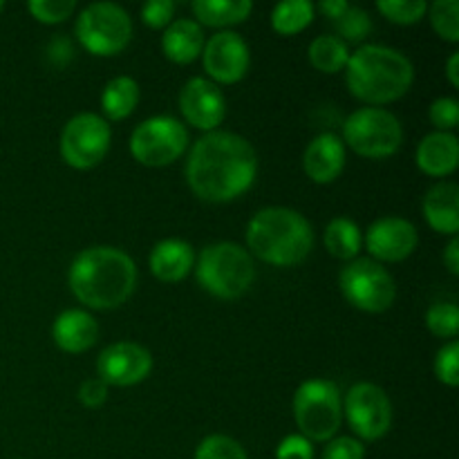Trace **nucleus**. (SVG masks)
<instances>
[{"label": "nucleus", "instance_id": "obj_24", "mask_svg": "<svg viewBox=\"0 0 459 459\" xmlns=\"http://www.w3.org/2000/svg\"><path fill=\"white\" fill-rule=\"evenodd\" d=\"M139 103V85L133 76H115L108 81L101 94L103 115L112 121H121L133 115Z\"/></svg>", "mask_w": 459, "mask_h": 459}, {"label": "nucleus", "instance_id": "obj_31", "mask_svg": "<svg viewBox=\"0 0 459 459\" xmlns=\"http://www.w3.org/2000/svg\"><path fill=\"white\" fill-rule=\"evenodd\" d=\"M426 325L439 339H455L459 332V309L455 303H435L426 312Z\"/></svg>", "mask_w": 459, "mask_h": 459}, {"label": "nucleus", "instance_id": "obj_11", "mask_svg": "<svg viewBox=\"0 0 459 459\" xmlns=\"http://www.w3.org/2000/svg\"><path fill=\"white\" fill-rule=\"evenodd\" d=\"M110 126L94 112L72 117L61 133L58 151L63 161L76 170H88L101 164L110 148Z\"/></svg>", "mask_w": 459, "mask_h": 459}, {"label": "nucleus", "instance_id": "obj_18", "mask_svg": "<svg viewBox=\"0 0 459 459\" xmlns=\"http://www.w3.org/2000/svg\"><path fill=\"white\" fill-rule=\"evenodd\" d=\"M54 343L67 354H81L99 339V325L83 309H65L52 325Z\"/></svg>", "mask_w": 459, "mask_h": 459}, {"label": "nucleus", "instance_id": "obj_10", "mask_svg": "<svg viewBox=\"0 0 459 459\" xmlns=\"http://www.w3.org/2000/svg\"><path fill=\"white\" fill-rule=\"evenodd\" d=\"M186 126L166 115L142 121L130 134V155L151 169H161L178 161L186 152Z\"/></svg>", "mask_w": 459, "mask_h": 459}, {"label": "nucleus", "instance_id": "obj_13", "mask_svg": "<svg viewBox=\"0 0 459 459\" xmlns=\"http://www.w3.org/2000/svg\"><path fill=\"white\" fill-rule=\"evenodd\" d=\"M202 63H204L206 74L218 83H238L249 72V45L236 31H218L204 43Z\"/></svg>", "mask_w": 459, "mask_h": 459}, {"label": "nucleus", "instance_id": "obj_20", "mask_svg": "<svg viewBox=\"0 0 459 459\" xmlns=\"http://www.w3.org/2000/svg\"><path fill=\"white\" fill-rule=\"evenodd\" d=\"M148 264H151V272L157 281L179 282L188 276L193 267V247L188 242L178 240V238L161 240L152 247Z\"/></svg>", "mask_w": 459, "mask_h": 459}, {"label": "nucleus", "instance_id": "obj_6", "mask_svg": "<svg viewBox=\"0 0 459 459\" xmlns=\"http://www.w3.org/2000/svg\"><path fill=\"white\" fill-rule=\"evenodd\" d=\"M294 420L309 442H330L343 420L341 390L334 381L309 379L294 394Z\"/></svg>", "mask_w": 459, "mask_h": 459}, {"label": "nucleus", "instance_id": "obj_4", "mask_svg": "<svg viewBox=\"0 0 459 459\" xmlns=\"http://www.w3.org/2000/svg\"><path fill=\"white\" fill-rule=\"evenodd\" d=\"M247 245L263 263L273 267H294L312 251L314 233L299 211L269 206L258 211L247 224Z\"/></svg>", "mask_w": 459, "mask_h": 459}, {"label": "nucleus", "instance_id": "obj_1", "mask_svg": "<svg viewBox=\"0 0 459 459\" xmlns=\"http://www.w3.org/2000/svg\"><path fill=\"white\" fill-rule=\"evenodd\" d=\"M258 157L245 137L211 130L197 139L186 161V182L200 200L231 202L251 188Z\"/></svg>", "mask_w": 459, "mask_h": 459}, {"label": "nucleus", "instance_id": "obj_25", "mask_svg": "<svg viewBox=\"0 0 459 459\" xmlns=\"http://www.w3.org/2000/svg\"><path fill=\"white\" fill-rule=\"evenodd\" d=\"M307 56L309 63L318 72H323V74H336V72H343L345 65H348L350 49L348 43H343L339 36L323 34L309 43Z\"/></svg>", "mask_w": 459, "mask_h": 459}, {"label": "nucleus", "instance_id": "obj_7", "mask_svg": "<svg viewBox=\"0 0 459 459\" xmlns=\"http://www.w3.org/2000/svg\"><path fill=\"white\" fill-rule=\"evenodd\" d=\"M343 139L345 146L357 155L384 160L399 151L403 130L393 112L384 108H361L343 121Z\"/></svg>", "mask_w": 459, "mask_h": 459}, {"label": "nucleus", "instance_id": "obj_17", "mask_svg": "<svg viewBox=\"0 0 459 459\" xmlns=\"http://www.w3.org/2000/svg\"><path fill=\"white\" fill-rule=\"evenodd\" d=\"M305 173L316 184H332L339 179L345 166V143L336 134L323 133L309 142L303 157Z\"/></svg>", "mask_w": 459, "mask_h": 459}, {"label": "nucleus", "instance_id": "obj_30", "mask_svg": "<svg viewBox=\"0 0 459 459\" xmlns=\"http://www.w3.org/2000/svg\"><path fill=\"white\" fill-rule=\"evenodd\" d=\"M377 9L397 25H415L429 12V4L424 0H379Z\"/></svg>", "mask_w": 459, "mask_h": 459}, {"label": "nucleus", "instance_id": "obj_43", "mask_svg": "<svg viewBox=\"0 0 459 459\" xmlns=\"http://www.w3.org/2000/svg\"><path fill=\"white\" fill-rule=\"evenodd\" d=\"M3 9H4V3H3V0H0V12H3Z\"/></svg>", "mask_w": 459, "mask_h": 459}, {"label": "nucleus", "instance_id": "obj_23", "mask_svg": "<svg viewBox=\"0 0 459 459\" xmlns=\"http://www.w3.org/2000/svg\"><path fill=\"white\" fill-rule=\"evenodd\" d=\"M191 9L202 25L229 27L247 21L254 12V3L251 0H195Z\"/></svg>", "mask_w": 459, "mask_h": 459}, {"label": "nucleus", "instance_id": "obj_38", "mask_svg": "<svg viewBox=\"0 0 459 459\" xmlns=\"http://www.w3.org/2000/svg\"><path fill=\"white\" fill-rule=\"evenodd\" d=\"M276 459H314V448L303 435H290L276 448Z\"/></svg>", "mask_w": 459, "mask_h": 459}, {"label": "nucleus", "instance_id": "obj_9", "mask_svg": "<svg viewBox=\"0 0 459 459\" xmlns=\"http://www.w3.org/2000/svg\"><path fill=\"white\" fill-rule=\"evenodd\" d=\"M341 291L345 300L368 314H381L393 307L397 299V285L384 264L372 258H359L345 264L341 272Z\"/></svg>", "mask_w": 459, "mask_h": 459}, {"label": "nucleus", "instance_id": "obj_12", "mask_svg": "<svg viewBox=\"0 0 459 459\" xmlns=\"http://www.w3.org/2000/svg\"><path fill=\"white\" fill-rule=\"evenodd\" d=\"M343 415L359 437L377 442L393 426V403L379 385L363 381L345 394Z\"/></svg>", "mask_w": 459, "mask_h": 459}, {"label": "nucleus", "instance_id": "obj_39", "mask_svg": "<svg viewBox=\"0 0 459 459\" xmlns=\"http://www.w3.org/2000/svg\"><path fill=\"white\" fill-rule=\"evenodd\" d=\"M108 385L101 379H88L79 388V402L88 408H99L106 403Z\"/></svg>", "mask_w": 459, "mask_h": 459}, {"label": "nucleus", "instance_id": "obj_28", "mask_svg": "<svg viewBox=\"0 0 459 459\" xmlns=\"http://www.w3.org/2000/svg\"><path fill=\"white\" fill-rule=\"evenodd\" d=\"M334 25L343 43H361L372 31L370 13L361 7H354V4H348V9L336 18Z\"/></svg>", "mask_w": 459, "mask_h": 459}, {"label": "nucleus", "instance_id": "obj_34", "mask_svg": "<svg viewBox=\"0 0 459 459\" xmlns=\"http://www.w3.org/2000/svg\"><path fill=\"white\" fill-rule=\"evenodd\" d=\"M435 377H437L442 384L455 388L459 384V343L451 341L448 345H444L442 350L435 357Z\"/></svg>", "mask_w": 459, "mask_h": 459}, {"label": "nucleus", "instance_id": "obj_35", "mask_svg": "<svg viewBox=\"0 0 459 459\" xmlns=\"http://www.w3.org/2000/svg\"><path fill=\"white\" fill-rule=\"evenodd\" d=\"M429 117L430 121H433L435 128H437V133H448V130L455 128L459 121V103L451 97L437 99V101H433V106H430Z\"/></svg>", "mask_w": 459, "mask_h": 459}, {"label": "nucleus", "instance_id": "obj_42", "mask_svg": "<svg viewBox=\"0 0 459 459\" xmlns=\"http://www.w3.org/2000/svg\"><path fill=\"white\" fill-rule=\"evenodd\" d=\"M457 65H459V52H453L451 58H448V65H446V76H448V81H451L453 88H459Z\"/></svg>", "mask_w": 459, "mask_h": 459}, {"label": "nucleus", "instance_id": "obj_14", "mask_svg": "<svg viewBox=\"0 0 459 459\" xmlns=\"http://www.w3.org/2000/svg\"><path fill=\"white\" fill-rule=\"evenodd\" d=\"M151 352L130 341L108 345L97 359V379H101L106 385H117V388L142 384L151 375Z\"/></svg>", "mask_w": 459, "mask_h": 459}, {"label": "nucleus", "instance_id": "obj_3", "mask_svg": "<svg viewBox=\"0 0 459 459\" xmlns=\"http://www.w3.org/2000/svg\"><path fill=\"white\" fill-rule=\"evenodd\" d=\"M345 83L352 97L370 106H384L402 99L415 81L411 58L385 45H363L350 54Z\"/></svg>", "mask_w": 459, "mask_h": 459}, {"label": "nucleus", "instance_id": "obj_2", "mask_svg": "<svg viewBox=\"0 0 459 459\" xmlns=\"http://www.w3.org/2000/svg\"><path fill=\"white\" fill-rule=\"evenodd\" d=\"M72 294L92 309H115L133 296L137 267L115 247H90L81 251L67 272Z\"/></svg>", "mask_w": 459, "mask_h": 459}, {"label": "nucleus", "instance_id": "obj_32", "mask_svg": "<svg viewBox=\"0 0 459 459\" xmlns=\"http://www.w3.org/2000/svg\"><path fill=\"white\" fill-rule=\"evenodd\" d=\"M195 459H249L245 448L236 442V439L227 437V435H211V437L202 439L200 446L195 451Z\"/></svg>", "mask_w": 459, "mask_h": 459}, {"label": "nucleus", "instance_id": "obj_16", "mask_svg": "<svg viewBox=\"0 0 459 459\" xmlns=\"http://www.w3.org/2000/svg\"><path fill=\"white\" fill-rule=\"evenodd\" d=\"M179 110L188 124L211 133L227 117V101H224L222 90L213 81L195 76V79L186 81L179 92Z\"/></svg>", "mask_w": 459, "mask_h": 459}, {"label": "nucleus", "instance_id": "obj_40", "mask_svg": "<svg viewBox=\"0 0 459 459\" xmlns=\"http://www.w3.org/2000/svg\"><path fill=\"white\" fill-rule=\"evenodd\" d=\"M444 264H446V269L453 273V276H457L459 273V240L455 236L451 238L446 251H444Z\"/></svg>", "mask_w": 459, "mask_h": 459}, {"label": "nucleus", "instance_id": "obj_37", "mask_svg": "<svg viewBox=\"0 0 459 459\" xmlns=\"http://www.w3.org/2000/svg\"><path fill=\"white\" fill-rule=\"evenodd\" d=\"M366 448L354 437H334L327 442L323 459H363Z\"/></svg>", "mask_w": 459, "mask_h": 459}, {"label": "nucleus", "instance_id": "obj_27", "mask_svg": "<svg viewBox=\"0 0 459 459\" xmlns=\"http://www.w3.org/2000/svg\"><path fill=\"white\" fill-rule=\"evenodd\" d=\"M314 21V4L307 0H287L273 7L272 27L281 36H294Z\"/></svg>", "mask_w": 459, "mask_h": 459}, {"label": "nucleus", "instance_id": "obj_36", "mask_svg": "<svg viewBox=\"0 0 459 459\" xmlns=\"http://www.w3.org/2000/svg\"><path fill=\"white\" fill-rule=\"evenodd\" d=\"M175 16V3L170 0H151L142 7V21L146 22L151 30H161L173 22Z\"/></svg>", "mask_w": 459, "mask_h": 459}, {"label": "nucleus", "instance_id": "obj_41", "mask_svg": "<svg viewBox=\"0 0 459 459\" xmlns=\"http://www.w3.org/2000/svg\"><path fill=\"white\" fill-rule=\"evenodd\" d=\"M318 9H321L330 21H336V18L348 9V3H345V0H323V3H318Z\"/></svg>", "mask_w": 459, "mask_h": 459}, {"label": "nucleus", "instance_id": "obj_29", "mask_svg": "<svg viewBox=\"0 0 459 459\" xmlns=\"http://www.w3.org/2000/svg\"><path fill=\"white\" fill-rule=\"evenodd\" d=\"M430 22L439 39L448 43L459 40V3L457 0H435L430 7Z\"/></svg>", "mask_w": 459, "mask_h": 459}, {"label": "nucleus", "instance_id": "obj_8", "mask_svg": "<svg viewBox=\"0 0 459 459\" xmlns=\"http://www.w3.org/2000/svg\"><path fill=\"white\" fill-rule=\"evenodd\" d=\"M76 39L94 56H115L128 48L133 21L115 3L88 4L76 21Z\"/></svg>", "mask_w": 459, "mask_h": 459}, {"label": "nucleus", "instance_id": "obj_33", "mask_svg": "<svg viewBox=\"0 0 459 459\" xmlns=\"http://www.w3.org/2000/svg\"><path fill=\"white\" fill-rule=\"evenodd\" d=\"M31 16L45 25H56V22L67 21L74 13V0H31L27 3Z\"/></svg>", "mask_w": 459, "mask_h": 459}, {"label": "nucleus", "instance_id": "obj_15", "mask_svg": "<svg viewBox=\"0 0 459 459\" xmlns=\"http://www.w3.org/2000/svg\"><path fill=\"white\" fill-rule=\"evenodd\" d=\"M417 229L408 220L394 215L375 220L366 233V247L375 263H402L417 249Z\"/></svg>", "mask_w": 459, "mask_h": 459}, {"label": "nucleus", "instance_id": "obj_5", "mask_svg": "<svg viewBox=\"0 0 459 459\" xmlns=\"http://www.w3.org/2000/svg\"><path fill=\"white\" fill-rule=\"evenodd\" d=\"M195 276L204 291L218 299L236 300L254 285L255 264L249 251L236 242H218L200 254Z\"/></svg>", "mask_w": 459, "mask_h": 459}, {"label": "nucleus", "instance_id": "obj_22", "mask_svg": "<svg viewBox=\"0 0 459 459\" xmlns=\"http://www.w3.org/2000/svg\"><path fill=\"white\" fill-rule=\"evenodd\" d=\"M424 215L437 233L455 236L459 231V186L453 182H439L426 193Z\"/></svg>", "mask_w": 459, "mask_h": 459}, {"label": "nucleus", "instance_id": "obj_26", "mask_svg": "<svg viewBox=\"0 0 459 459\" xmlns=\"http://www.w3.org/2000/svg\"><path fill=\"white\" fill-rule=\"evenodd\" d=\"M361 229L348 218H334L325 227V247L334 258L352 260L361 251Z\"/></svg>", "mask_w": 459, "mask_h": 459}, {"label": "nucleus", "instance_id": "obj_19", "mask_svg": "<svg viewBox=\"0 0 459 459\" xmlns=\"http://www.w3.org/2000/svg\"><path fill=\"white\" fill-rule=\"evenodd\" d=\"M417 169L430 178H446L459 164V142L453 133H430L417 146Z\"/></svg>", "mask_w": 459, "mask_h": 459}, {"label": "nucleus", "instance_id": "obj_21", "mask_svg": "<svg viewBox=\"0 0 459 459\" xmlns=\"http://www.w3.org/2000/svg\"><path fill=\"white\" fill-rule=\"evenodd\" d=\"M204 43V31L191 18L173 21L161 36V49H164L166 58L178 63V65H186V63H193L197 56H202Z\"/></svg>", "mask_w": 459, "mask_h": 459}]
</instances>
